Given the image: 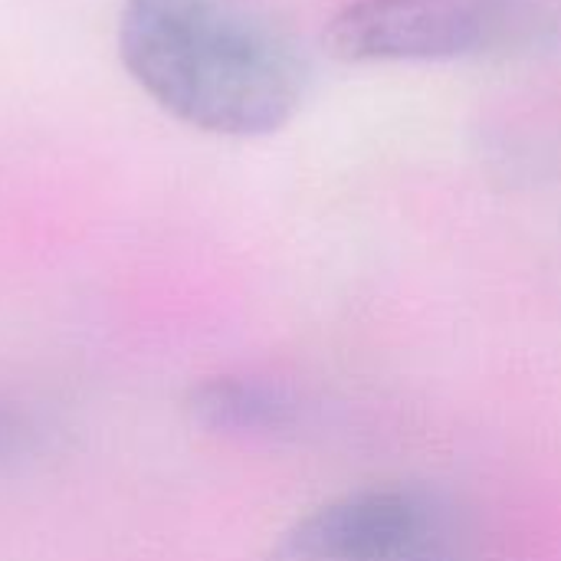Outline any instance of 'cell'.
<instances>
[{
  "label": "cell",
  "instance_id": "3957f363",
  "mask_svg": "<svg viewBox=\"0 0 561 561\" xmlns=\"http://www.w3.org/2000/svg\"><path fill=\"white\" fill-rule=\"evenodd\" d=\"M450 503L414 486L358 490L289 526L270 561H463Z\"/></svg>",
  "mask_w": 561,
  "mask_h": 561
},
{
  "label": "cell",
  "instance_id": "6da1fadb",
  "mask_svg": "<svg viewBox=\"0 0 561 561\" xmlns=\"http://www.w3.org/2000/svg\"><path fill=\"white\" fill-rule=\"evenodd\" d=\"M128 76L178 122L214 135H270L306 95V56L253 0H125Z\"/></svg>",
  "mask_w": 561,
  "mask_h": 561
},
{
  "label": "cell",
  "instance_id": "277c9868",
  "mask_svg": "<svg viewBox=\"0 0 561 561\" xmlns=\"http://www.w3.org/2000/svg\"><path fill=\"white\" fill-rule=\"evenodd\" d=\"M184 408L201 431L224 437H279L302 417L293 391L243 375H217L194 385Z\"/></svg>",
  "mask_w": 561,
  "mask_h": 561
},
{
  "label": "cell",
  "instance_id": "7a4b0ae2",
  "mask_svg": "<svg viewBox=\"0 0 561 561\" xmlns=\"http://www.w3.org/2000/svg\"><path fill=\"white\" fill-rule=\"evenodd\" d=\"M561 33V0H355L325 43L348 62H440L533 53Z\"/></svg>",
  "mask_w": 561,
  "mask_h": 561
},
{
  "label": "cell",
  "instance_id": "5b68a950",
  "mask_svg": "<svg viewBox=\"0 0 561 561\" xmlns=\"http://www.w3.org/2000/svg\"><path fill=\"white\" fill-rule=\"evenodd\" d=\"M26 437H30V424L23 417H16L13 411L0 408V457L16 450V447H23Z\"/></svg>",
  "mask_w": 561,
  "mask_h": 561
}]
</instances>
